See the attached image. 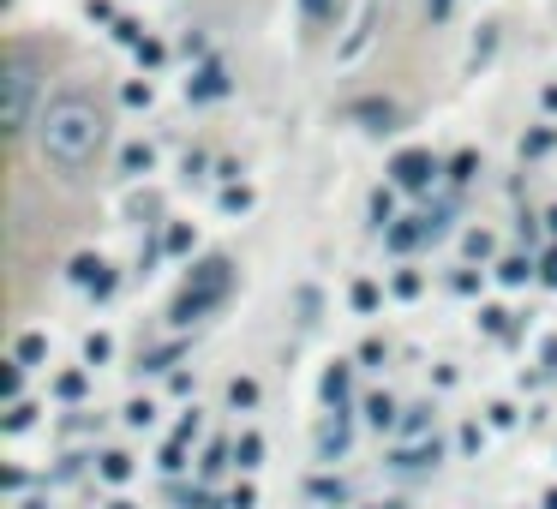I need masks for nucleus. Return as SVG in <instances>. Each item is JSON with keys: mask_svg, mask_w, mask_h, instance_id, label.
<instances>
[{"mask_svg": "<svg viewBox=\"0 0 557 509\" xmlns=\"http://www.w3.org/2000/svg\"><path fill=\"white\" fill-rule=\"evenodd\" d=\"M492 252V234H468V258H486Z\"/></svg>", "mask_w": 557, "mask_h": 509, "instance_id": "393cba45", "label": "nucleus"}, {"mask_svg": "<svg viewBox=\"0 0 557 509\" xmlns=\"http://www.w3.org/2000/svg\"><path fill=\"white\" fill-rule=\"evenodd\" d=\"M48 360V342L42 336H18V354H12V366H42Z\"/></svg>", "mask_w": 557, "mask_h": 509, "instance_id": "0eeeda50", "label": "nucleus"}, {"mask_svg": "<svg viewBox=\"0 0 557 509\" xmlns=\"http://www.w3.org/2000/svg\"><path fill=\"white\" fill-rule=\"evenodd\" d=\"M102 144H108V120H102V108L84 90H66V96H54L36 114V150L60 174H78L84 162H96Z\"/></svg>", "mask_w": 557, "mask_h": 509, "instance_id": "f257e3e1", "label": "nucleus"}, {"mask_svg": "<svg viewBox=\"0 0 557 509\" xmlns=\"http://www.w3.org/2000/svg\"><path fill=\"white\" fill-rule=\"evenodd\" d=\"M306 6V18H330V0H300Z\"/></svg>", "mask_w": 557, "mask_h": 509, "instance_id": "bb28decb", "label": "nucleus"}, {"mask_svg": "<svg viewBox=\"0 0 557 509\" xmlns=\"http://www.w3.org/2000/svg\"><path fill=\"white\" fill-rule=\"evenodd\" d=\"M36 60L24 54V48H12L6 54V66H0V96H6V138H24L30 126H36Z\"/></svg>", "mask_w": 557, "mask_h": 509, "instance_id": "f03ea898", "label": "nucleus"}, {"mask_svg": "<svg viewBox=\"0 0 557 509\" xmlns=\"http://www.w3.org/2000/svg\"><path fill=\"white\" fill-rule=\"evenodd\" d=\"M228 402H234V408H252V402H258V384H252V378H234V384H228Z\"/></svg>", "mask_w": 557, "mask_h": 509, "instance_id": "ddd939ff", "label": "nucleus"}, {"mask_svg": "<svg viewBox=\"0 0 557 509\" xmlns=\"http://www.w3.org/2000/svg\"><path fill=\"white\" fill-rule=\"evenodd\" d=\"M540 276H546V282H552V288H557V252H546V264H540Z\"/></svg>", "mask_w": 557, "mask_h": 509, "instance_id": "cd10ccee", "label": "nucleus"}, {"mask_svg": "<svg viewBox=\"0 0 557 509\" xmlns=\"http://www.w3.org/2000/svg\"><path fill=\"white\" fill-rule=\"evenodd\" d=\"M348 450V420H324V432H318V456L330 462V456H342Z\"/></svg>", "mask_w": 557, "mask_h": 509, "instance_id": "423d86ee", "label": "nucleus"}, {"mask_svg": "<svg viewBox=\"0 0 557 509\" xmlns=\"http://www.w3.org/2000/svg\"><path fill=\"white\" fill-rule=\"evenodd\" d=\"M498 276H504V282H510V288H516V282H528V258H510V264H504V270H498Z\"/></svg>", "mask_w": 557, "mask_h": 509, "instance_id": "6ab92c4d", "label": "nucleus"}, {"mask_svg": "<svg viewBox=\"0 0 557 509\" xmlns=\"http://www.w3.org/2000/svg\"><path fill=\"white\" fill-rule=\"evenodd\" d=\"M126 102L132 108H150V84H126Z\"/></svg>", "mask_w": 557, "mask_h": 509, "instance_id": "b1692460", "label": "nucleus"}, {"mask_svg": "<svg viewBox=\"0 0 557 509\" xmlns=\"http://www.w3.org/2000/svg\"><path fill=\"white\" fill-rule=\"evenodd\" d=\"M252 504H258V492H252V486H240V492L228 498V509H252Z\"/></svg>", "mask_w": 557, "mask_h": 509, "instance_id": "a878e982", "label": "nucleus"}, {"mask_svg": "<svg viewBox=\"0 0 557 509\" xmlns=\"http://www.w3.org/2000/svg\"><path fill=\"white\" fill-rule=\"evenodd\" d=\"M102 480H108V486H120V480H132V456H120V450H108V456H102Z\"/></svg>", "mask_w": 557, "mask_h": 509, "instance_id": "9b49d317", "label": "nucleus"}, {"mask_svg": "<svg viewBox=\"0 0 557 509\" xmlns=\"http://www.w3.org/2000/svg\"><path fill=\"white\" fill-rule=\"evenodd\" d=\"M426 6H432V18H450V6H456V0H426Z\"/></svg>", "mask_w": 557, "mask_h": 509, "instance_id": "c85d7f7f", "label": "nucleus"}, {"mask_svg": "<svg viewBox=\"0 0 557 509\" xmlns=\"http://www.w3.org/2000/svg\"><path fill=\"white\" fill-rule=\"evenodd\" d=\"M366 420H372L378 432H390V426H402V420H396V402H390V396H372V402H366Z\"/></svg>", "mask_w": 557, "mask_h": 509, "instance_id": "1a4fd4ad", "label": "nucleus"}, {"mask_svg": "<svg viewBox=\"0 0 557 509\" xmlns=\"http://www.w3.org/2000/svg\"><path fill=\"white\" fill-rule=\"evenodd\" d=\"M228 282H234V264L228 258H204L198 264V276L186 282V294L174 300V324H192V318H204L222 294H228Z\"/></svg>", "mask_w": 557, "mask_h": 509, "instance_id": "7ed1b4c3", "label": "nucleus"}, {"mask_svg": "<svg viewBox=\"0 0 557 509\" xmlns=\"http://www.w3.org/2000/svg\"><path fill=\"white\" fill-rule=\"evenodd\" d=\"M60 396H66V402H78V396H84V378H78V372H66V378H60Z\"/></svg>", "mask_w": 557, "mask_h": 509, "instance_id": "5701e85b", "label": "nucleus"}, {"mask_svg": "<svg viewBox=\"0 0 557 509\" xmlns=\"http://www.w3.org/2000/svg\"><path fill=\"white\" fill-rule=\"evenodd\" d=\"M546 222H552V234H557V210H552V216H546Z\"/></svg>", "mask_w": 557, "mask_h": 509, "instance_id": "7c9ffc66", "label": "nucleus"}, {"mask_svg": "<svg viewBox=\"0 0 557 509\" xmlns=\"http://www.w3.org/2000/svg\"><path fill=\"white\" fill-rule=\"evenodd\" d=\"M30 414H36L30 402H12V414H6V432H24V426H30Z\"/></svg>", "mask_w": 557, "mask_h": 509, "instance_id": "a211bd4d", "label": "nucleus"}, {"mask_svg": "<svg viewBox=\"0 0 557 509\" xmlns=\"http://www.w3.org/2000/svg\"><path fill=\"white\" fill-rule=\"evenodd\" d=\"M108 509H132V504H126V498H114V504H108Z\"/></svg>", "mask_w": 557, "mask_h": 509, "instance_id": "c756f323", "label": "nucleus"}, {"mask_svg": "<svg viewBox=\"0 0 557 509\" xmlns=\"http://www.w3.org/2000/svg\"><path fill=\"white\" fill-rule=\"evenodd\" d=\"M258 456H264V438H258V432H246V438L234 444V462H240V468H258Z\"/></svg>", "mask_w": 557, "mask_h": 509, "instance_id": "f8f14e48", "label": "nucleus"}, {"mask_svg": "<svg viewBox=\"0 0 557 509\" xmlns=\"http://www.w3.org/2000/svg\"><path fill=\"white\" fill-rule=\"evenodd\" d=\"M354 306L372 312V306H378V288H372V282H354Z\"/></svg>", "mask_w": 557, "mask_h": 509, "instance_id": "aec40b11", "label": "nucleus"}, {"mask_svg": "<svg viewBox=\"0 0 557 509\" xmlns=\"http://www.w3.org/2000/svg\"><path fill=\"white\" fill-rule=\"evenodd\" d=\"M150 420H156V408H150V402H132V408H126V426H150Z\"/></svg>", "mask_w": 557, "mask_h": 509, "instance_id": "412c9836", "label": "nucleus"}, {"mask_svg": "<svg viewBox=\"0 0 557 509\" xmlns=\"http://www.w3.org/2000/svg\"><path fill=\"white\" fill-rule=\"evenodd\" d=\"M108 354H114V342H108V336H90V342H84V360H90V366H102Z\"/></svg>", "mask_w": 557, "mask_h": 509, "instance_id": "dca6fc26", "label": "nucleus"}, {"mask_svg": "<svg viewBox=\"0 0 557 509\" xmlns=\"http://www.w3.org/2000/svg\"><path fill=\"white\" fill-rule=\"evenodd\" d=\"M222 90H228V72H222V66H204L198 78H186V96H192V102H204V96H222Z\"/></svg>", "mask_w": 557, "mask_h": 509, "instance_id": "39448f33", "label": "nucleus"}, {"mask_svg": "<svg viewBox=\"0 0 557 509\" xmlns=\"http://www.w3.org/2000/svg\"><path fill=\"white\" fill-rule=\"evenodd\" d=\"M342 396H348V366H330V372H324V402H330L336 414H342Z\"/></svg>", "mask_w": 557, "mask_h": 509, "instance_id": "6e6552de", "label": "nucleus"}, {"mask_svg": "<svg viewBox=\"0 0 557 509\" xmlns=\"http://www.w3.org/2000/svg\"><path fill=\"white\" fill-rule=\"evenodd\" d=\"M396 294H402V300H414V294H420V276H414V270H402V276H396Z\"/></svg>", "mask_w": 557, "mask_h": 509, "instance_id": "4be33fe9", "label": "nucleus"}, {"mask_svg": "<svg viewBox=\"0 0 557 509\" xmlns=\"http://www.w3.org/2000/svg\"><path fill=\"white\" fill-rule=\"evenodd\" d=\"M396 216V198L390 192H372V222H390Z\"/></svg>", "mask_w": 557, "mask_h": 509, "instance_id": "f3484780", "label": "nucleus"}, {"mask_svg": "<svg viewBox=\"0 0 557 509\" xmlns=\"http://www.w3.org/2000/svg\"><path fill=\"white\" fill-rule=\"evenodd\" d=\"M426 426H432V408H408V420H402L396 432H402V438H420Z\"/></svg>", "mask_w": 557, "mask_h": 509, "instance_id": "4468645a", "label": "nucleus"}, {"mask_svg": "<svg viewBox=\"0 0 557 509\" xmlns=\"http://www.w3.org/2000/svg\"><path fill=\"white\" fill-rule=\"evenodd\" d=\"M474 168H480V156H474V150H462V156L450 162V180H474Z\"/></svg>", "mask_w": 557, "mask_h": 509, "instance_id": "2eb2a0df", "label": "nucleus"}, {"mask_svg": "<svg viewBox=\"0 0 557 509\" xmlns=\"http://www.w3.org/2000/svg\"><path fill=\"white\" fill-rule=\"evenodd\" d=\"M120 162H126V174H150V168H156V150H150V144H126Z\"/></svg>", "mask_w": 557, "mask_h": 509, "instance_id": "9d476101", "label": "nucleus"}, {"mask_svg": "<svg viewBox=\"0 0 557 509\" xmlns=\"http://www.w3.org/2000/svg\"><path fill=\"white\" fill-rule=\"evenodd\" d=\"M390 174H396V186H408V192H426V186L438 180V156H432V150H402Z\"/></svg>", "mask_w": 557, "mask_h": 509, "instance_id": "20e7f679", "label": "nucleus"}]
</instances>
